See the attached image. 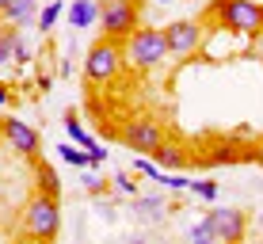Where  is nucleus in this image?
<instances>
[{
    "label": "nucleus",
    "instance_id": "obj_4",
    "mask_svg": "<svg viewBox=\"0 0 263 244\" xmlns=\"http://www.w3.org/2000/svg\"><path fill=\"white\" fill-rule=\"evenodd\" d=\"M99 23H103V34L115 42H126L141 23V8L138 0H103L99 8Z\"/></svg>",
    "mask_w": 263,
    "mask_h": 244
},
{
    "label": "nucleus",
    "instance_id": "obj_1",
    "mask_svg": "<svg viewBox=\"0 0 263 244\" xmlns=\"http://www.w3.org/2000/svg\"><path fill=\"white\" fill-rule=\"evenodd\" d=\"M122 58H126V65H130V69H141V73H145V69L164 65V58H168L164 27H138V31L126 39Z\"/></svg>",
    "mask_w": 263,
    "mask_h": 244
},
{
    "label": "nucleus",
    "instance_id": "obj_18",
    "mask_svg": "<svg viewBox=\"0 0 263 244\" xmlns=\"http://www.w3.org/2000/svg\"><path fill=\"white\" fill-rule=\"evenodd\" d=\"M12 34H15V27H0V69H12L15 61H12Z\"/></svg>",
    "mask_w": 263,
    "mask_h": 244
},
{
    "label": "nucleus",
    "instance_id": "obj_17",
    "mask_svg": "<svg viewBox=\"0 0 263 244\" xmlns=\"http://www.w3.org/2000/svg\"><path fill=\"white\" fill-rule=\"evenodd\" d=\"M34 176H39V191H46V195H53V198L61 195V179H58V172H53L50 164H39Z\"/></svg>",
    "mask_w": 263,
    "mask_h": 244
},
{
    "label": "nucleus",
    "instance_id": "obj_13",
    "mask_svg": "<svg viewBox=\"0 0 263 244\" xmlns=\"http://www.w3.org/2000/svg\"><path fill=\"white\" fill-rule=\"evenodd\" d=\"M153 160H157L164 172H172V168H183V164H187V153L179 149V145H168V141H164V145L153 153Z\"/></svg>",
    "mask_w": 263,
    "mask_h": 244
},
{
    "label": "nucleus",
    "instance_id": "obj_2",
    "mask_svg": "<svg viewBox=\"0 0 263 244\" xmlns=\"http://www.w3.org/2000/svg\"><path fill=\"white\" fill-rule=\"evenodd\" d=\"M23 233L31 240H53L61 233V206H58V198L46 195V191H39L31 198V202L23 206Z\"/></svg>",
    "mask_w": 263,
    "mask_h": 244
},
{
    "label": "nucleus",
    "instance_id": "obj_12",
    "mask_svg": "<svg viewBox=\"0 0 263 244\" xmlns=\"http://www.w3.org/2000/svg\"><path fill=\"white\" fill-rule=\"evenodd\" d=\"M65 20H69L72 31H88V27L99 23V4L96 0H72L65 8Z\"/></svg>",
    "mask_w": 263,
    "mask_h": 244
},
{
    "label": "nucleus",
    "instance_id": "obj_29",
    "mask_svg": "<svg viewBox=\"0 0 263 244\" xmlns=\"http://www.w3.org/2000/svg\"><path fill=\"white\" fill-rule=\"evenodd\" d=\"M0 4H4V0H0Z\"/></svg>",
    "mask_w": 263,
    "mask_h": 244
},
{
    "label": "nucleus",
    "instance_id": "obj_27",
    "mask_svg": "<svg viewBox=\"0 0 263 244\" xmlns=\"http://www.w3.org/2000/svg\"><path fill=\"white\" fill-rule=\"evenodd\" d=\"M8 99H12V96H8V88L0 84V107H8Z\"/></svg>",
    "mask_w": 263,
    "mask_h": 244
},
{
    "label": "nucleus",
    "instance_id": "obj_15",
    "mask_svg": "<svg viewBox=\"0 0 263 244\" xmlns=\"http://www.w3.org/2000/svg\"><path fill=\"white\" fill-rule=\"evenodd\" d=\"M61 15H65V0H50V4L39 12V20H34V23H39V31L46 34V31H53V27H58Z\"/></svg>",
    "mask_w": 263,
    "mask_h": 244
},
{
    "label": "nucleus",
    "instance_id": "obj_14",
    "mask_svg": "<svg viewBox=\"0 0 263 244\" xmlns=\"http://www.w3.org/2000/svg\"><path fill=\"white\" fill-rule=\"evenodd\" d=\"M53 153H58L61 164H69V168H88V149H80L77 141H65V145H58Z\"/></svg>",
    "mask_w": 263,
    "mask_h": 244
},
{
    "label": "nucleus",
    "instance_id": "obj_25",
    "mask_svg": "<svg viewBox=\"0 0 263 244\" xmlns=\"http://www.w3.org/2000/svg\"><path fill=\"white\" fill-rule=\"evenodd\" d=\"M96 210H99V218H107V221H115V218H119V210H115L111 202H103L99 195H96Z\"/></svg>",
    "mask_w": 263,
    "mask_h": 244
},
{
    "label": "nucleus",
    "instance_id": "obj_21",
    "mask_svg": "<svg viewBox=\"0 0 263 244\" xmlns=\"http://www.w3.org/2000/svg\"><path fill=\"white\" fill-rule=\"evenodd\" d=\"M134 172H141V176H149V179H157V183H160V176H164V168H160L157 164V160H134Z\"/></svg>",
    "mask_w": 263,
    "mask_h": 244
},
{
    "label": "nucleus",
    "instance_id": "obj_5",
    "mask_svg": "<svg viewBox=\"0 0 263 244\" xmlns=\"http://www.w3.org/2000/svg\"><path fill=\"white\" fill-rule=\"evenodd\" d=\"M122 65H126L122 46L115 39H99L96 46L88 50V58H84V77L92 80V84H111Z\"/></svg>",
    "mask_w": 263,
    "mask_h": 244
},
{
    "label": "nucleus",
    "instance_id": "obj_8",
    "mask_svg": "<svg viewBox=\"0 0 263 244\" xmlns=\"http://www.w3.org/2000/svg\"><path fill=\"white\" fill-rule=\"evenodd\" d=\"M122 141L134 153H149L153 157V153L164 145V130H160V122H153V119H134V122H126Z\"/></svg>",
    "mask_w": 263,
    "mask_h": 244
},
{
    "label": "nucleus",
    "instance_id": "obj_3",
    "mask_svg": "<svg viewBox=\"0 0 263 244\" xmlns=\"http://www.w3.org/2000/svg\"><path fill=\"white\" fill-rule=\"evenodd\" d=\"M210 15L233 34H263V4L256 0H214Z\"/></svg>",
    "mask_w": 263,
    "mask_h": 244
},
{
    "label": "nucleus",
    "instance_id": "obj_26",
    "mask_svg": "<svg viewBox=\"0 0 263 244\" xmlns=\"http://www.w3.org/2000/svg\"><path fill=\"white\" fill-rule=\"evenodd\" d=\"M252 157H256V160H259V164H263V138L256 141V149H252Z\"/></svg>",
    "mask_w": 263,
    "mask_h": 244
},
{
    "label": "nucleus",
    "instance_id": "obj_16",
    "mask_svg": "<svg viewBox=\"0 0 263 244\" xmlns=\"http://www.w3.org/2000/svg\"><path fill=\"white\" fill-rule=\"evenodd\" d=\"M65 134H69V141H77L80 149H96V145H99V141H96L92 134H88L84 126L77 122V119H72V115H65Z\"/></svg>",
    "mask_w": 263,
    "mask_h": 244
},
{
    "label": "nucleus",
    "instance_id": "obj_28",
    "mask_svg": "<svg viewBox=\"0 0 263 244\" xmlns=\"http://www.w3.org/2000/svg\"><path fill=\"white\" fill-rule=\"evenodd\" d=\"M157 4H176V0H157Z\"/></svg>",
    "mask_w": 263,
    "mask_h": 244
},
{
    "label": "nucleus",
    "instance_id": "obj_23",
    "mask_svg": "<svg viewBox=\"0 0 263 244\" xmlns=\"http://www.w3.org/2000/svg\"><path fill=\"white\" fill-rule=\"evenodd\" d=\"M80 183H84V191H88V195H103V191H107V183L96 176V172H84V179H80Z\"/></svg>",
    "mask_w": 263,
    "mask_h": 244
},
{
    "label": "nucleus",
    "instance_id": "obj_19",
    "mask_svg": "<svg viewBox=\"0 0 263 244\" xmlns=\"http://www.w3.org/2000/svg\"><path fill=\"white\" fill-rule=\"evenodd\" d=\"M12 61H15V65H27V61H31V46H27L20 27H15V34H12Z\"/></svg>",
    "mask_w": 263,
    "mask_h": 244
},
{
    "label": "nucleus",
    "instance_id": "obj_11",
    "mask_svg": "<svg viewBox=\"0 0 263 244\" xmlns=\"http://www.w3.org/2000/svg\"><path fill=\"white\" fill-rule=\"evenodd\" d=\"M0 20L8 27H27L39 20V0H4L0 4Z\"/></svg>",
    "mask_w": 263,
    "mask_h": 244
},
{
    "label": "nucleus",
    "instance_id": "obj_10",
    "mask_svg": "<svg viewBox=\"0 0 263 244\" xmlns=\"http://www.w3.org/2000/svg\"><path fill=\"white\" fill-rule=\"evenodd\" d=\"M130 214H134V221L157 225V221L168 218V198H164V195H134Z\"/></svg>",
    "mask_w": 263,
    "mask_h": 244
},
{
    "label": "nucleus",
    "instance_id": "obj_24",
    "mask_svg": "<svg viewBox=\"0 0 263 244\" xmlns=\"http://www.w3.org/2000/svg\"><path fill=\"white\" fill-rule=\"evenodd\" d=\"M115 187H119L122 195H138V183L130 179V172H119V176H115Z\"/></svg>",
    "mask_w": 263,
    "mask_h": 244
},
{
    "label": "nucleus",
    "instance_id": "obj_7",
    "mask_svg": "<svg viewBox=\"0 0 263 244\" xmlns=\"http://www.w3.org/2000/svg\"><path fill=\"white\" fill-rule=\"evenodd\" d=\"M0 138L12 145V153H20V157H27V160H34L39 149H42L39 130H34L31 122H23V119H4L0 122Z\"/></svg>",
    "mask_w": 263,
    "mask_h": 244
},
{
    "label": "nucleus",
    "instance_id": "obj_22",
    "mask_svg": "<svg viewBox=\"0 0 263 244\" xmlns=\"http://www.w3.org/2000/svg\"><path fill=\"white\" fill-rule=\"evenodd\" d=\"M187 240H195V244H206V240H214V237H210V225H206V218H202V221H195L191 229H187Z\"/></svg>",
    "mask_w": 263,
    "mask_h": 244
},
{
    "label": "nucleus",
    "instance_id": "obj_20",
    "mask_svg": "<svg viewBox=\"0 0 263 244\" xmlns=\"http://www.w3.org/2000/svg\"><path fill=\"white\" fill-rule=\"evenodd\" d=\"M191 191L198 198H206V202H214V198H217V183H214V179H191Z\"/></svg>",
    "mask_w": 263,
    "mask_h": 244
},
{
    "label": "nucleus",
    "instance_id": "obj_6",
    "mask_svg": "<svg viewBox=\"0 0 263 244\" xmlns=\"http://www.w3.org/2000/svg\"><path fill=\"white\" fill-rule=\"evenodd\" d=\"M206 225H210V237L214 240L237 244V240H244V233H248V214L225 206V210H210V214H206Z\"/></svg>",
    "mask_w": 263,
    "mask_h": 244
},
{
    "label": "nucleus",
    "instance_id": "obj_9",
    "mask_svg": "<svg viewBox=\"0 0 263 244\" xmlns=\"http://www.w3.org/2000/svg\"><path fill=\"white\" fill-rule=\"evenodd\" d=\"M164 39H168V53H195L202 46V23L176 20V23L164 27Z\"/></svg>",
    "mask_w": 263,
    "mask_h": 244
}]
</instances>
